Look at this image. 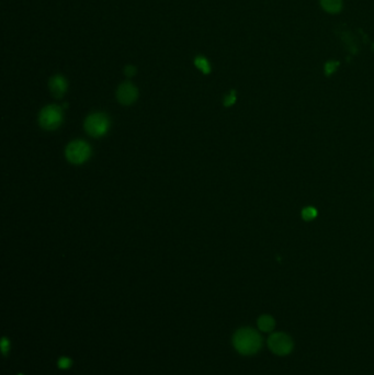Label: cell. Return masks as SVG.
Returning a JSON list of instances; mask_svg holds the SVG:
<instances>
[{"label": "cell", "mask_w": 374, "mask_h": 375, "mask_svg": "<svg viewBox=\"0 0 374 375\" xmlns=\"http://www.w3.org/2000/svg\"><path fill=\"white\" fill-rule=\"evenodd\" d=\"M233 344L241 355L252 356L263 347V338L253 328L244 327L234 334Z\"/></svg>", "instance_id": "1"}, {"label": "cell", "mask_w": 374, "mask_h": 375, "mask_svg": "<svg viewBox=\"0 0 374 375\" xmlns=\"http://www.w3.org/2000/svg\"><path fill=\"white\" fill-rule=\"evenodd\" d=\"M110 118L103 112H95L88 115L85 121V130L92 137H102L110 130Z\"/></svg>", "instance_id": "2"}, {"label": "cell", "mask_w": 374, "mask_h": 375, "mask_svg": "<svg viewBox=\"0 0 374 375\" xmlns=\"http://www.w3.org/2000/svg\"><path fill=\"white\" fill-rule=\"evenodd\" d=\"M63 123V109L57 104L43 108L39 114V124L46 131H54Z\"/></svg>", "instance_id": "3"}, {"label": "cell", "mask_w": 374, "mask_h": 375, "mask_svg": "<svg viewBox=\"0 0 374 375\" xmlns=\"http://www.w3.org/2000/svg\"><path fill=\"white\" fill-rule=\"evenodd\" d=\"M65 156L67 160L74 165L85 163L91 156V147L87 142L76 139L67 145Z\"/></svg>", "instance_id": "4"}, {"label": "cell", "mask_w": 374, "mask_h": 375, "mask_svg": "<svg viewBox=\"0 0 374 375\" xmlns=\"http://www.w3.org/2000/svg\"><path fill=\"white\" fill-rule=\"evenodd\" d=\"M268 347L276 356H288L293 350L294 343L291 337L284 333H273L268 338Z\"/></svg>", "instance_id": "5"}, {"label": "cell", "mask_w": 374, "mask_h": 375, "mask_svg": "<svg viewBox=\"0 0 374 375\" xmlns=\"http://www.w3.org/2000/svg\"><path fill=\"white\" fill-rule=\"evenodd\" d=\"M138 97V90L132 82L125 81L119 86L116 90V99L123 106H131L136 101Z\"/></svg>", "instance_id": "6"}, {"label": "cell", "mask_w": 374, "mask_h": 375, "mask_svg": "<svg viewBox=\"0 0 374 375\" xmlns=\"http://www.w3.org/2000/svg\"><path fill=\"white\" fill-rule=\"evenodd\" d=\"M68 84L62 75H55L50 79V90L52 96L56 99H61L67 91Z\"/></svg>", "instance_id": "7"}, {"label": "cell", "mask_w": 374, "mask_h": 375, "mask_svg": "<svg viewBox=\"0 0 374 375\" xmlns=\"http://www.w3.org/2000/svg\"><path fill=\"white\" fill-rule=\"evenodd\" d=\"M257 324L261 332L271 333L274 329L275 321H274V318L270 316V315H261L257 320Z\"/></svg>", "instance_id": "8"}, {"label": "cell", "mask_w": 374, "mask_h": 375, "mask_svg": "<svg viewBox=\"0 0 374 375\" xmlns=\"http://www.w3.org/2000/svg\"><path fill=\"white\" fill-rule=\"evenodd\" d=\"M323 9L329 13H337L342 8V0H320Z\"/></svg>", "instance_id": "9"}, {"label": "cell", "mask_w": 374, "mask_h": 375, "mask_svg": "<svg viewBox=\"0 0 374 375\" xmlns=\"http://www.w3.org/2000/svg\"><path fill=\"white\" fill-rule=\"evenodd\" d=\"M194 65H196L197 68L204 75H208L211 73V65L210 63H208L207 59L204 57V56H197L196 58H194L193 61Z\"/></svg>", "instance_id": "10"}, {"label": "cell", "mask_w": 374, "mask_h": 375, "mask_svg": "<svg viewBox=\"0 0 374 375\" xmlns=\"http://www.w3.org/2000/svg\"><path fill=\"white\" fill-rule=\"evenodd\" d=\"M317 209L313 206H306L302 209V219L305 222H312L317 217Z\"/></svg>", "instance_id": "11"}, {"label": "cell", "mask_w": 374, "mask_h": 375, "mask_svg": "<svg viewBox=\"0 0 374 375\" xmlns=\"http://www.w3.org/2000/svg\"><path fill=\"white\" fill-rule=\"evenodd\" d=\"M236 100H237L236 91H235V90H231V91L225 97V99H224V106H225L226 108L231 107L233 104H235Z\"/></svg>", "instance_id": "12"}, {"label": "cell", "mask_w": 374, "mask_h": 375, "mask_svg": "<svg viewBox=\"0 0 374 375\" xmlns=\"http://www.w3.org/2000/svg\"><path fill=\"white\" fill-rule=\"evenodd\" d=\"M339 66L338 62H328L325 65V74L326 76H331L333 73H335V71L337 69V67Z\"/></svg>", "instance_id": "13"}, {"label": "cell", "mask_w": 374, "mask_h": 375, "mask_svg": "<svg viewBox=\"0 0 374 375\" xmlns=\"http://www.w3.org/2000/svg\"><path fill=\"white\" fill-rule=\"evenodd\" d=\"M72 365V360L69 358H66V357H63L58 360V366L59 369H63V370H66V369H69Z\"/></svg>", "instance_id": "14"}, {"label": "cell", "mask_w": 374, "mask_h": 375, "mask_svg": "<svg viewBox=\"0 0 374 375\" xmlns=\"http://www.w3.org/2000/svg\"><path fill=\"white\" fill-rule=\"evenodd\" d=\"M123 72H124L126 77H134L137 73V68L134 65H128V66L124 67Z\"/></svg>", "instance_id": "15"}, {"label": "cell", "mask_w": 374, "mask_h": 375, "mask_svg": "<svg viewBox=\"0 0 374 375\" xmlns=\"http://www.w3.org/2000/svg\"><path fill=\"white\" fill-rule=\"evenodd\" d=\"M9 348H10L9 341H8V340H7L6 338H3V341H2V350H3V354H4V356H7V354H8Z\"/></svg>", "instance_id": "16"}]
</instances>
